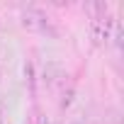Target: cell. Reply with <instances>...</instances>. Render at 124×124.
Here are the masks:
<instances>
[{
    "mask_svg": "<svg viewBox=\"0 0 124 124\" xmlns=\"http://www.w3.org/2000/svg\"><path fill=\"white\" fill-rule=\"evenodd\" d=\"M0 80H3V71H0Z\"/></svg>",
    "mask_w": 124,
    "mask_h": 124,
    "instance_id": "obj_6",
    "label": "cell"
},
{
    "mask_svg": "<svg viewBox=\"0 0 124 124\" xmlns=\"http://www.w3.org/2000/svg\"><path fill=\"white\" fill-rule=\"evenodd\" d=\"M63 124H83L80 119H68V122H63Z\"/></svg>",
    "mask_w": 124,
    "mask_h": 124,
    "instance_id": "obj_3",
    "label": "cell"
},
{
    "mask_svg": "<svg viewBox=\"0 0 124 124\" xmlns=\"http://www.w3.org/2000/svg\"><path fill=\"white\" fill-rule=\"evenodd\" d=\"M0 124H5V112H3V107H0Z\"/></svg>",
    "mask_w": 124,
    "mask_h": 124,
    "instance_id": "obj_4",
    "label": "cell"
},
{
    "mask_svg": "<svg viewBox=\"0 0 124 124\" xmlns=\"http://www.w3.org/2000/svg\"><path fill=\"white\" fill-rule=\"evenodd\" d=\"M20 24L27 32H46L49 29V17L41 10H37V8H27L20 15Z\"/></svg>",
    "mask_w": 124,
    "mask_h": 124,
    "instance_id": "obj_2",
    "label": "cell"
},
{
    "mask_svg": "<svg viewBox=\"0 0 124 124\" xmlns=\"http://www.w3.org/2000/svg\"><path fill=\"white\" fill-rule=\"evenodd\" d=\"M3 51H5V49H3V41H0V58H3Z\"/></svg>",
    "mask_w": 124,
    "mask_h": 124,
    "instance_id": "obj_5",
    "label": "cell"
},
{
    "mask_svg": "<svg viewBox=\"0 0 124 124\" xmlns=\"http://www.w3.org/2000/svg\"><path fill=\"white\" fill-rule=\"evenodd\" d=\"M114 29H117V22H114V17L109 12L100 15V17H90V39L97 46L109 44V39L114 37Z\"/></svg>",
    "mask_w": 124,
    "mask_h": 124,
    "instance_id": "obj_1",
    "label": "cell"
}]
</instances>
